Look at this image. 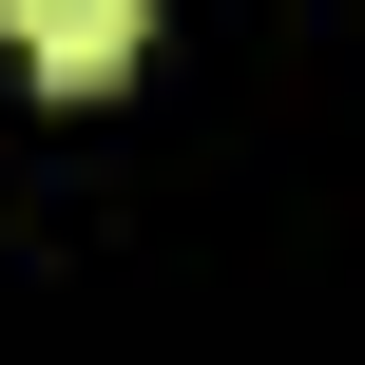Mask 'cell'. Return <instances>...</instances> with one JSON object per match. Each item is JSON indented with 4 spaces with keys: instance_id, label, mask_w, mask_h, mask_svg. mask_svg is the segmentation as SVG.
<instances>
[{
    "instance_id": "1",
    "label": "cell",
    "mask_w": 365,
    "mask_h": 365,
    "mask_svg": "<svg viewBox=\"0 0 365 365\" xmlns=\"http://www.w3.org/2000/svg\"><path fill=\"white\" fill-rule=\"evenodd\" d=\"M0 38H19L58 96H115V77H135V38H154V0H0Z\"/></svg>"
}]
</instances>
